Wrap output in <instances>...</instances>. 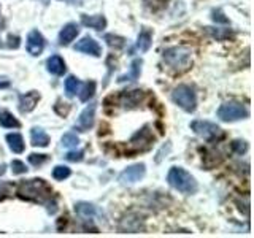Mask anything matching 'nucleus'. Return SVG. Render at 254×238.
I'll use <instances>...</instances> for the list:
<instances>
[{
  "label": "nucleus",
  "instance_id": "nucleus-1",
  "mask_svg": "<svg viewBox=\"0 0 254 238\" xmlns=\"http://www.w3.org/2000/svg\"><path fill=\"white\" fill-rule=\"evenodd\" d=\"M18 195L24 200L37 202L48 206V211H56V202L53 197V189L46 184L43 179L34 178V179H24L18 186Z\"/></svg>",
  "mask_w": 254,
  "mask_h": 238
},
{
  "label": "nucleus",
  "instance_id": "nucleus-2",
  "mask_svg": "<svg viewBox=\"0 0 254 238\" xmlns=\"http://www.w3.org/2000/svg\"><path fill=\"white\" fill-rule=\"evenodd\" d=\"M164 62L169 65L173 71H178L183 73L190 67V62H192V51L188 46H173L165 50L162 54Z\"/></svg>",
  "mask_w": 254,
  "mask_h": 238
},
{
  "label": "nucleus",
  "instance_id": "nucleus-3",
  "mask_svg": "<svg viewBox=\"0 0 254 238\" xmlns=\"http://www.w3.org/2000/svg\"><path fill=\"white\" fill-rule=\"evenodd\" d=\"M167 181L172 187L183 194H195L197 192V181L189 172H186L181 167H172L169 175H167Z\"/></svg>",
  "mask_w": 254,
  "mask_h": 238
},
{
  "label": "nucleus",
  "instance_id": "nucleus-4",
  "mask_svg": "<svg viewBox=\"0 0 254 238\" xmlns=\"http://www.w3.org/2000/svg\"><path fill=\"white\" fill-rule=\"evenodd\" d=\"M172 100L177 103L180 108H183L188 113H192L197 105L195 92L190 86L188 84H180L173 89L172 92Z\"/></svg>",
  "mask_w": 254,
  "mask_h": 238
},
{
  "label": "nucleus",
  "instance_id": "nucleus-5",
  "mask_svg": "<svg viewBox=\"0 0 254 238\" xmlns=\"http://www.w3.org/2000/svg\"><path fill=\"white\" fill-rule=\"evenodd\" d=\"M250 116V110L246 108V105L237 102H229L221 105L218 110V118L221 121L232 122V121H240V119H246Z\"/></svg>",
  "mask_w": 254,
  "mask_h": 238
},
{
  "label": "nucleus",
  "instance_id": "nucleus-6",
  "mask_svg": "<svg viewBox=\"0 0 254 238\" xmlns=\"http://www.w3.org/2000/svg\"><path fill=\"white\" fill-rule=\"evenodd\" d=\"M190 129H192L198 137H202L208 141H214L224 137V133H222L219 127L210 121H192L190 122Z\"/></svg>",
  "mask_w": 254,
  "mask_h": 238
},
{
  "label": "nucleus",
  "instance_id": "nucleus-7",
  "mask_svg": "<svg viewBox=\"0 0 254 238\" xmlns=\"http://www.w3.org/2000/svg\"><path fill=\"white\" fill-rule=\"evenodd\" d=\"M154 143V135L151 133L149 125H145L141 130H138L133 135L129 141V148L132 153H141V151H146L151 148V145Z\"/></svg>",
  "mask_w": 254,
  "mask_h": 238
},
{
  "label": "nucleus",
  "instance_id": "nucleus-8",
  "mask_svg": "<svg viewBox=\"0 0 254 238\" xmlns=\"http://www.w3.org/2000/svg\"><path fill=\"white\" fill-rule=\"evenodd\" d=\"M145 99V92L140 91V89H135V91H124L121 92L116 97L118 103L126 110H132V108H137L140 107V103Z\"/></svg>",
  "mask_w": 254,
  "mask_h": 238
},
{
  "label": "nucleus",
  "instance_id": "nucleus-9",
  "mask_svg": "<svg viewBox=\"0 0 254 238\" xmlns=\"http://www.w3.org/2000/svg\"><path fill=\"white\" fill-rule=\"evenodd\" d=\"M145 172H146L145 164L130 165L121 172V175H119V181H121L123 184H133V182L140 181L143 177H145Z\"/></svg>",
  "mask_w": 254,
  "mask_h": 238
},
{
  "label": "nucleus",
  "instance_id": "nucleus-10",
  "mask_svg": "<svg viewBox=\"0 0 254 238\" xmlns=\"http://www.w3.org/2000/svg\"><path fill=\"white\" fill-rule=\"evenodd\" d=\"M75 51L84 53V54H91L94 58H100L102 56V46L95 42L92 37H84L75 45Z\"/></svg>",
  "mask_w": 254,
  "mask_h": 238
},
{
  "label": "nucleus",
  "instance_id": "nucleus-11",
  "mask_svg": "<svg viewBox=\"0 0 254 238\" xmlns=\"http://www.w3.org/2000/svg\"><path fill=\"white\" fill-rule=\"evenodd\" d=\"M45 48V38L43 35L40 34L38 30H32L30 34L27 35V51L32 56H38L42 54Z\"/></svg>",
  "mask_w": 254,
  "mask_h": 238
},
{
  "label": "nucleus",
  "instance_id": "nucleus-12",
  "mask_svg": "<svg viewBox=\"0 0 254 238\" xmlns=\"http://www.w3.org/2000/svg\"><path fill=\"white\" fill-rule=\"evenodd\" d=\"M119 230H123V232L137 234V232H140V230H143V219L138 216H133V214L124 216L121 219V224H119Z\"/></svg>",
  "mask_w": 254,
  "mask_h": 238
},
{
  "label": "nucleus",
  "instance_id": "nucleus-13",
  "mask_svg": "<svg viewBox=\"0 0 254 238\" xmlns=\"http://www.w3.org/2000/svg\"><path fill=\"white\" fill-rule=\"evenodd\" d=\"M40 100V94L37 91H30L27 94L19 95V111L21 113H30L37 107Z\"/></svg>",
  "mask_w": 254,
  "mask_h": 238
},
{
  "label": "nucleus",
  "instance_id": "nucleus-14",
  "mask_svg": "<svg viewBox=\"0 0 254 238\" xmlns=\"http://www.w3.org/2000/svg\"><path fill=\"white\" fill-rule=\"evenodd\" d=\"M94 118H95V105L91 103L89 107H86L83 110V113L79 115V119H78V129L81 132H86L89 130L91 127L94 125Z\"/></svg>",
  "mask_w": 254,
  "mask_h": 238
},
{
  "label": "nucleus",
  "instance_id": "nucleus-15",
  "mask_svg": "<svg viewBox=\"0 0 254 238\" xmlns=\"http://www.w3.org/2000/svg\"><path fill=\"white\" fill-rule=\"evenodd\" d=\"M79 34V29L75 22H68L67 26H64V29L61 30V34H59V43L62 46H67L70 45L73 40L76 38V35Z\"/></svg>",
  "mask_w": 254,
  "mask_h": 238
},
{
  "label": "nucleus",
  "instance_id": "nucleus-16",
  "mask_svg": "<svg viewBox=\"0 0 254 238\" xmlns=\"http://www.w3.org/2000/svg\"><path fill=\"white\" fill-rule=\"evenodd\" d=\"M30 141L34 146L46 148L50 145V135H48L43 129H40V127H34V129L30 130Z\"/></svg>",
  "mask_w": 254,
  "mask_h": 238
},
{
  "label": "nucleus",
  "instance_id": "nucleus-17",
  "mask_svg": "<svg viewBox=\"0 0 254 238\" xmlns=\"http://www.w3.org/2000/svg\"><path fill=\"white\" fill-rule=\"evenodd\" d=\"M46 67H48V71L53 75H64L65 73V62H64V59L61 58V56H51L50 59H48L46 62Z\"/></svg>",
  "mask_w": 254,
  "mask_h": 238
},
{
  "label": "nucleus",
  "instance_id": "nucleus-18",
  "mask_svg": "<svg viewBox=\"0 0 254 238\" xmlns=\"http://www.w3.org/2000/svg\"><path fill=\"white\" fill-rule=\"evenodd\" d=\"M81 24L86 27H91L95 30H102L107 27V19L103 16H87V14H81Z\"/></svg>",
  "mask_w": 254,
  "mask_h": 238
},
{
  "label": "nucleus",
  "instance_id": "nucleus-19",
  "mask_svg": "<svg viewBox=\"0 0 254 238\" xmlns=\"http://www.w3.org/2000/svg\"><path fill=\"white\" fill-rule=\"evenodd\" d=\"M6 141H8V146L16 154H21L24 151V138L21 133H8L6 135Z\"/></svg>",
  "mask_w": 254,
  "mask_h": 238
},
{
  "label": "nucleus",
  "instance_id": "nucleus-20",
  "mask_svg": "<svg viewBox=\"0 0 254 238\" xmlns=\"http://www.w3.org/2000/svg\"><path fill=\"white\" fill-rule=\"evenodd\" d=\"M140 71H141V59H133L132 65H130V73L129 75H124V76H119L118 81L119 83H124V81H137L138 76H140Z\"/></svg>",
  "mask_w": 254,
  "mask_h": 238
},
{
  "label": "nucleus",
  "instance_id": "nucleus-21",
  "mask_svg": "<svg viewBox=\"0 0 254 238\" xmlns=\"http://www.w3.org/2000/svg\"><path fill=\"white\" fill-rule=\"evenodd\" d=\"M0 125L6 127V129H18V127H21V122L16 119L10 111H0Z\"/></svg>",
  "mask_w": 254,
  "mask_h": 238
},
{
  "label": "nucleus",
  "instance_id": "nucleus-22",
  "mask_svg": "<svg viewBox=\"0 0 254 238\" xmlns=\"http://www.w3.org/2000/svg\"><path fill=\"white\" fill-rule=\"evenodd\" d=\"M151 40H153V34H151L149 29H143L138 35V42H137V48L140 51L146 53L151 46Z\"/></svg>",
  "mask_w": 254,
  "mask_h": 238
},
{
  "label": "nucleus",
  "instance_id": "nucleus-23",
  "mask_svg": "<svg viewBox=\"0 0 254 238\" xmlns=\"http://www.w3.org/2000/svg\"><path fill=\"white\" fill-rule=\"evenodd\" d=\"M75 211L78 214H81V216H86V218H89V216H94L95 213H97V210H95V206L92 203H87V202H78L75 205Z\"/></svg>",
  "mask_w": 254,
  "mask_h": 238
},
{
  "label": "nucleus",
  "instance_id": "nucleus-24",
  "mask_svg": "<svg viewBox=\"0 0 254 238\" xmlns=\"http://www.w3.org/2000/svg\"><path fill=\"white\" fill-rule=\"evenodd\" d=\"M105 42H107V45L110 48H115V50H121V48L126 46V38L115 35V34H107L105 35Z\"/></svg>",
  "mask_w": 254,
  "mask_h": 238
},
{
  "label": "nucleus",
  "instance_id": "nucleus-25",
  "mask_svg": "<svg viewBox=\"0 0 254 238\" xmlns=\"http://www.w3.org/2000/svg\"><path fill=\"white\" fill-rule=\"evenodd\" d=\"M65 94H67V97H73V95L76 94L78 91V86H79V79L75 78V76H68L65 79Z\"/></svg>",
  "mask_w": 254,
  "mask_h": 238
},
{
  "label": "nucleus",
  "instance_id": "nucleus-26",
  "mask_svg": "<svg viewBox=\"0 0 254 238\" xmlns=\"http://www.w3.org/2000/svg\"><path fill=\"white\" fill-rule=\"evenodd\" d=\"M94 94H95V81H87L83 86L81 94H79V100H81V102H87L89 99H92Z\"/></svg>",
  "mask_w": 254,
  "mask_h": 238
},
{
  "label": "nucleus",
  "instance_id": "nucleus-27",
  "mask_svg": "<svg viewBox=\"0 0 254 238\" xmlns=\"http://www.w3.org/2000/svg\"><path fill=\"white\" fill-rule=\"evenodd\" d=\"M70 169L65 165H58V167H54V170H53V177L54 179H58V181H64L65 178L70 177Z\"/></svg>",
  "mask_w": 254,
  "mask_h": 238
},
{
  "label": "nucleus",
  "instance_id": "nucleus-28",
  "mask_svg": "<svg viewBox=\"0 0 254 238\" xmlns=\"http://www.w3.org/2000/svg\"><path fill=\"white\" fill-rule=\"evenodd\" d=\"M167 2L169 0H143V3H145L146 8H149L151 11H161L167 6Z\"/></svg>",
  "mask_w": 254,
  "mask_h": 238
},
{
  "label": "nucleus",
  "instance_id": "nucleus-29",
  "mask_svg": "<svg viewBox=\"0 0 254 238\" xmlns=\"http://www.w3.org/2000/svg\"><path fill=\"white\" fill-rule=\"evenodd\" d=\"M78 143H79V140L75 133H65L62 137V145L65 148H76Z\"/></svg>",
  "mask_w": 254,
  "mask_h": 238
},
{
  "label": "nucleus",
  "instance_id": "nucleus-30",
  "mask_svg": "<svg viewBox=\"0 0 254 238\" xmlns=\"http://www.w3.org/2000/svg\"><path fill=\"white\" fill-rule=\"evenodd\" d=\"M232 151H234L235 154L242 156V154L246 153V151H248V143L243 141V140H235L232 143Z\"/></svg>",
  "mask_w": 254,
  "mask_h": 238
},
{
  "label": "nucleus",
  "instance_id": "nucleus-31",
  "mask_svg": "<svg viewBox=\"0 0 254 238\" xmlns=\"http://www.w3.org/2000/svg\"><path fill=\"white\" fill-rule=\"evenodd\" d=\"M46 161H48V156H46V154H35V153H34V154H30V156H29V162H30L32 165H35V167H37V165H42V164L46 162Z\"/></svg>",
  "mask_w": 254,
  "mask_h": 238
},
{
  "label": "nucleus",
  "instance_id": "nucleus-32",
  "mask_svg": "<svg viewBox=\"0 0 254 238\" xmlns=\"http://www.w3.org/2000/svg\"><path fill=\"white\" fill-rule=\"evenodd\" d=\"M11 170H13L14 175H22V173L27 172V167H26V164L21 162V161H13L11 162Z\"/></svg>",
  "mask_w": 254,
  "mask_h": 238
},
{
  "label": "nucleus",
  "instance_id": "nucleus-33",
  "mask_svg": "<svg viewBox=\"0 0 254 238\" xmlns=\"http://www.w3.org/2000/svg\"><path fill=\"white\" fill-rule=\"evenodd\" d=\"M83 156H84L83 151H70L65 156V159L70 162H79V161H83Z\"/></svg>",
  "mask_w": 254,
  "mask_h": 238
},
{
  "label": "nucleus",
  "instance_id": "nucleus-34",
  "mask_svg": "<svg viewBox=\"0 0 254 238\" xmlns=\"http://www.w3.org/2000/svg\"><path fill=\"white\" fill-rule=\"evenodd\" d=\"M213 21L214 22H222V24H229V19L224 16L221 10H214L213 11Z\"/></svg>",
  "mask_w": 254,
  "mask_h": 238
},
{
  "label": "nucleus",
  "instance_id": "nucleus-35",
  "mask_svg": "<svg viewBox=\"0 0 254 238\" xmlns=\"http://www.w3.org/2000/svg\"><path fill=\"white\" fill-rule=\"evenodd\" d=\"M19 42H21V38L18 35H8V46L13 48V50H18Z\"/></svg>",
  "mask_w": 254,
  "mask_h": 238
},
{
  "label": "nucleus",
  "instance_id": "nucleus-36",
  "mask_svg": "<svg viewBox=\"0 0 254 238\" xmlns=\"http://www.w3.org/2000/svg\"><path fill=\"white\" fill-rule=\"evenodd\" d=\"M8 194V187L5 184H0V200H3Z\"/></svg>",
  "mask_w": 254,
  "mask_h": 238
},
{
  "label": "nucleus",
  "instance_id": "nucleus-37",
  "mask_svg": "<svg viewBox=\"0 0 254 238\" xmlns=\"http://www.w3.org/2000/svg\"><path fill=\"white\" fill-rule=\"evenodd\" d=\"M11 84L10 79H6V78H0V89H3V87H8Z\"/></svg>",
  "mask_w": 254,
  "mask_h": 238
},
{
  "label": "nucleus",
  "instance_id": "nucleus-38",
  "mask_svg": "<svg viewBox=\"0 0 254 238\" xmlns=\"http://www.w3.org/2000/svg\"><path fill=\"white\" fill-rule=\"evenodd\" d=\"M65 2H70V3H73V5H79V3H81V0H65Z\"/></svg>",
  "mask_w": 254,
  "mask_h": 238
}]
</instances>
